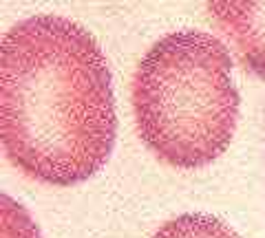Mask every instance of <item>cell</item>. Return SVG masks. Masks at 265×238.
Returning a JSON list of instances; mask_svg holds the SVG:
<instances>
[{
	"instance_id": "cell-1",
	"label": "cell",
	"mask_w": 265,
	"mask_h": 238,
	"mask_svg": "<svg viewBox=\"0 0 265 238\" xmlns=\"http://www.w3.org/2000/svg\"><path fill=\"white\" fill-rule=\"evenodd\" d=\"M117 113L108 60L65 16H31L0 42V139L13 168L44 185L89 181L111 159Z\"/></svg>"
},
{
	"instance_id": "cell-2",
	"label": "cell",
	"mask_w": 265,
	"mask_h": 238,
	"mask_svg": "<svg viewBox=\"0 0 265 238\" xmlns=\"http://www.w3.org/2000/svg\"><path fill=\"white\" fill-rule=\"evenodd\" d=\"M131 106L141 144L162 163L210 166L230 148L239 123L228 47L199 29L162 35L132 73Z\"/></svg>"
},
{
	"instance_id": "cell-3",
	"label": "cell",
	"mask_w": 265,
	"mask_h": 238,
	"mask_svg": "<svg viewBox=\"0 0 265 238\" xmlns=\"http://www.w3.org/2000/svg\"><path fill=\"white\" fill-rule=\"evenodd\" d=\"M205 7L241 68L265 80V0H205Z\"/></svg>"
},
{
	"instance_id": "cell-4",
	"label": "cell",
	"mask_w": 265,
	"mask_h": 238,
	"mask_svg": "<svg viewBox=\"0 0 265 238\" xmlns=\"http://www.w3.org/2000/svg\"><path fill=\"white\" fill-rule=\"evenodd\" d=\"M153 238H241L228 223L212 214H181L166 221Z\"/></svg>"
},
{
	"instance_id": "cell-5",
	"label": "cell",
	"mask_w": 265,
	"mask_h": 238,
	"mask_svg": "<svg viewBox=\"0 0 265 238\" xmlns=\"http://www.w3.org/2000/svg\"><path fill=\"white\" fill-rule=\"evenodd\" d=\"M0 238H42L31 214L9 194L0 196Z\"/></svg>"
}]
</instances>
